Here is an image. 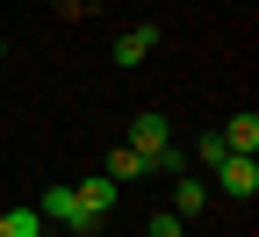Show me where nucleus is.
I'll return each instance as SVG.
<instances>
[{"mask_svg":"<svg viewBox=\"0 0 259 237\" xmlns=\"http://www.w3.org/2000/svg\"><path fill=\"white\" fill-rule=\"evenodd\" d=\"M130 151H144V165H166V173H187V158L166 137V115H137L130 122Z\"/></svg>","mask_w":259,"mask_h":237,"instance_id":"1","label":"nucleus"},{"mask_svg":"<svg viewBox=\"0 0 259 237\" xmlns=\"http://www.w3.org/2000/svg\"><path fill=\"white\" fill-rule=\"evenodd\" d=\"M216 187L231 194V201H252V194H259V165H252V151H223V158H216Z\"/></svg>","mask_w":259,"mask_h":237,"instance_id":"2","label":"nucleus"},{"mask_svg":"<svg viewBox=\"0 0 259 237\" xmlns=\"http://www.w3.org/2000/svg\"><path fill=\"white\" fill-rule=\"evenodd\" d=\"M36 216H44V223H72V230H94V223H101V216H94L72 187H51V194L36 201Z\"/></svg>","mask_w":259,"mask_h":237,"instance_id":"3","label":"nucleus"},{"mask_svg":"<svg viewBox=\"0 0 259 237\" xmlns=\"http://www.w3.org/2000/svg\"><path fill=\"white\" fill-rule=\"evenodd\" d=\"M158 51V29L151 22H137V29H122V43H115V65H144Z\"/></svg>","mask_w":259,"mask_h":237,"instance_id":"4","label":"nucleus"},{"mask_svg":"<svg viewBox=\"0 0 259 237\" xmlns=\"http://www.w3.org/2000/svg\"><path fill=\"white\" fill-rule=\"evenodd\" d=\"M101 173H108L115 187H130V180H137V173H151V165H144V151H130V144H115V151H108V165H101Z\"/></svg>","mask_w":259,"mask_h":237,"instance_id":"5","label":"nucleus"},{"mask_svg":"<svg viewBox=\"0 0 259 237\" xmlns=\"http://www.w3.org/2000/svg\"><path fill=\"white\" fill-rule=\"evenodd\" d=\"M216 137H223V151H259V115H231Z\"/></svg>","mask_w":259,"mask_h":237,"instance_id":"6","label":"nucleus"},{"mask_svg":"<svg viewBox=\"0 0 259 237\" xmlns=\"http://www.w3.org/2000/svg\"><path fill=\"white\" fill-rule=\"evenodd\" d=\"M72 194L87 201V209H94V216H108V209H115V180H108V173H87V180H79Z\"/></svg>","mask_w":259,"mask_h":237,"instance_id":"7","label":"nucleus"},{"mask_svg":"<svg viewBox=\"0 0 259 237\" xmlns=\"http://www.w3.org/2000/svg\"><path fill=\"white\" fill-rule=\"evenodd\" d=\"M202 201H209V187L180 173V187H173V216H187V223H194V216H202Z\"/></svg>","mask_w":259,"mask_h":237,"instance_id":"8","label":"nucleus"},{"mask_svg":"<svg viewBox=\"0 0 259 237\" xmlns=\"http://www.w3.org/2000/svg\"><path fill=\"white\" fill-rule=\"evenodd\" d=\"M0 237H44V216H36V209H15V216H0Z\"/></svg>","mask_w":259,"mask_h":237,"instance_id":"9","label":"nucleus"},{"mask_svg":"<svg viewBox=\"0 0 259 237\" xmlns=\"http://www.w3.org/2000/svg\"><path fill=\"white\" fill-rule=\"evenodd\" d=\"M144 237H187V216H173V209H166V216H151Z\"/></svg>","mask_w":259,"mask_h":237,"instance_id":"10","label":"nucleus"},{"mask_svg":"<svg viewBox=\"0 0 259 237\" xmlns=\"http://www.w3.org/2000/svg\"><path fill=\"white\" fill-rule=\"evenodd\" d=\"M0 58H8V43H0Z\"/></svg>","mask_w":259,"mask_h":237,"instance_id":"11","label":"nucleus"}]
</instances>
